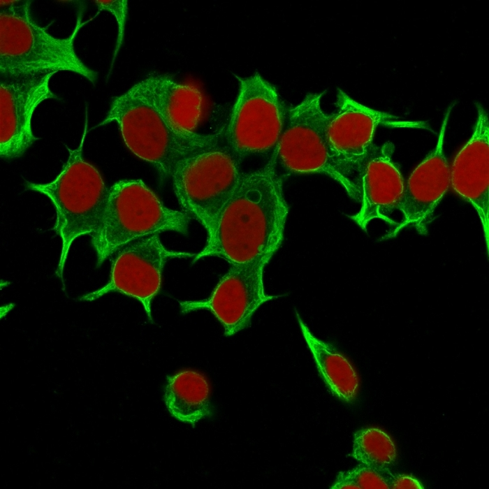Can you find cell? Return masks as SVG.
Segmentation results:
<instances>
[{
    "label": "cell",
    "mask_w": 489,
    "mask_h": 489,
    "mask_svg": "<svg viewBox=\"0 0 489 489\" xmlns=\"http://www.w3.org/2000/svg\"><path fill=\"white\" fill-rule=\"evenodd\" d=\"M289 207L283 178L272 153L263 167L242 172L203 250L193 263L215 256L231 265L274 255L282 245Z\"/></svg>",
    "instance_id": "6da1fadb"
},
{
    "label": "cell",
    "mask_w": 489,
    "mask_h": 489,
    "mask_svg": "<svg viewBox=\"0 0 489 489\" xmlns=\"http://www.w3.org/2000/svg\"><path fill=\"white\" fill-rule=\"evenodd\" d=\"M112 122L118 124L127 147L151 163L161 181L170 177L182 159L218 146L221 136L175 129L135 85L112 98L105 119L95 128Z\"/></svg>",
    "instance_id": "7a4b0ae2"
},
{
    "label": "cell",
    "mask_w": 489,
    "mask_h": 489,
    "mask_svg": "<svg viewBox=\"0 0 489 489\" xmlns=\"http://www.w3.org/2000/svg\"><path fill=\"white\" fill-rule=\"evenodd\" d=\"M31 1H1V78L30 77L67 71L95 84L98 74L77 56L73 42L80 29L81 15L73 33L57 38L32 20Z\"/></svg>",
    "instance_id": "3957f363"
},
{
    "label": "cell",
    "mask_w": 489,
    "mask_h": 489,
    "mask_svg": "<svg viewBox=\"0 0 489 489\" xmlns=\"http://www.w3.org/2000/svg\"><path fill=\"white\" fill-rule=\"evenodd\" d=\"M85 129L79 146H67L68 159L58 176L46 184L26 182V188L48 197L56 210L53 229L61 240V251L55 275L64 284L63 272L73 241L85 235H93L103 219L108 191L99 171L82 156L87 133Z\"/></svg>",
    "instance_id": "277c9868"
},
{
    "label": "cell",
    "mask_w": 489,
    "mask_h": 489,
    "mask_svg": "<svg viewBox=\"0 0 489 489\" xmlns=\"http://www.w3.org/2000/svg\"><path fill=\"white\" fill-rule=\"evenodd\" d=\"M191 219L166 207L141 180H123L108 191L98 230L91 235L96 267L126 244L138 238L174 231L187 235Z\"/></svg>",
    "instance_id": "5b68a950"
},
{
    "label": "cell",
    "mask_w": 489,
    "mask_h": 489,
    "mask_svg": "<svg viewBox=\"0 0 489 489\" xmlns=\"http://www.w3.org/2000/svg\"><path fill=\"white\" fill-rule=\"evenodd\" d=\"M240 163L219 145L180 161L170 176L184 214L210 234L235 191L241 175Z\"/></svg>",
    "instance_id": "8992f818"
},
{
    "label": "cell",
    "mask_w": 489,
    "mask_h": 489,
    "mask_svg": "<svg viewBox=\"0 0 489 489\" xmlns=\"http://www.w3.org/2000/svg\"><path fill=\"white\" fill-rule=\"evenodd\" d=\"M236 78L239 90L224 139L240 163L249 156L274 152L284 128L288 108L276 87L258 72Z\"/></svg>",
    "instance_id": "52a82bcc"
},
{
    "label": "cell",
    "mask_w": 489,
    "mask_h": 489,
    "mask_svg": "<svg viewBox=\"0 0 489 489\" xmlns=\"http://www.w3.org/2000/svg\"><path fill=\"white\" fill-rule=\"evenodd\" d=\"M336 108L327 128L328 156L332 168L360 194V178L374 146L379 126L428 129L423 122H411L368 108L337 89Z\"/></svg>",
    "instance_id": "ba28073f"
},
{
    "label": "cell",
    "mask_w": 489,
    "mask_h": 489,
    "mask_svg": "<svg viewBox=\"0 0 489 489\" xmlns=\"http://www.w3.org/2000/svg\"><path fill=\"white\" fill-rule=\"evenodd\" d=\"M325 92L308 93L300 103L288 108L284 128L273 152L277 167L286 174L327 175L338 182L351 199L360 202L361 194L330 163L327 143L330 114L321 107Z\"/></svg>",
    "instance_id": "9c48e42d"
},
{
    "label": "cell",
    "mask_w": 489,
    "mask_h": 489,
    "mask_svg": "<svg viewBox=\"0 0 489 489\" xmlns=\"http://www.w3.org/2000/svg\"><path fill=\"white\" fill-rule=\"evenodd\" d=\"M113 255L108 283L78 300L94 301L110 292L120 293L139 300L152 321V302L161 289L165 264L170 259L196 254L168 249L161 243L159 234H153L126 244Z\"/></svg>",
    "instance_id": "30bf717a"
},
{
    "label": "cell",
    "mask_w": 489,
    "mask_h": 489,
    "mask_svg": "<svg viewBox=\"0 0 489 489\" xmlns=\"http://www.w3.org/2000/svg\"><path fill=\"white\" fill-rule=\"evenodd\" d=\"M272 257L266 254L245 263L231 265L207 299L180 301L181 312H211L223 326L227 337L247 328L262 304L282 296L269 295L264 291L263 269Z\"/></svg>",
    "instance_id": "8fae6325"
},
{
    "label": "cell",
    "mask_w": 489,
    "mask_h": 489,
    "mask_svg": "<svg viewBox=\"0 0 489 489\" xmlns=\"http://www.w3.org/2000/svg\"><path fill=\"white\" fill-rule=\"evenodd\" d=\"M453 104L444 116L435 148L414 170L404 185L397 210L402 220L384 239L391 238L405 227H414L426 234L434 212L451 185L450 166L444 153V140L448 119Z\"/></svg>",
    "instance_id": "7c38bea8"
},
{
    "label": "cell",
    "mask_w": 489,
    "mask_h": 489,
    "mask_svg": "<svg viewBox=\"0 0 489 489\" xmlns=\"http://www.w3.org/2000/svg\"><path fill=\"white\" fill-rule=\"evenodd\" d=\"M56 73L15 78H1L0 156L9 160L22 156L39 139L31 130L36 108L47 99L59 98L50 89Z\"/></svg>",
    "instance_id": "4fadbf2b"
},
{
    "label": "cell",
    "mask_w": 489,
    "mask_h": 489,
    "mask_svg": "<svg viewBox=\"0 0 489 489\" xmlns=\"http://www.w3.org/2000/svg\"><path fill=\"white\" fill-rule=\"evenodd\" d=\"M477 117L469 140L456 155L450 168L451 185L476 210L488 250L489 235V124L483 107L475 103Z\"/></svg>",
    "instance_id": "5bb4252c"
},
{
    "label": "cell",
    "mask_w": 489,
    "mask_h": 489,
    "mask_svg": "<svg viewBox=\"0 0 489 489\" xmlns=\"http://www.w3.org/2000/svg\"><path fill=\"white\" fill-rule=\"evenodd\" d=\"M394 151L395 146L390 141L381 146L374 145L362 172L360 208L356 214L348 217L365 231L375 219L391 225L397 224L392 214L398 208L404 184L400 166L393 159Z\"/></svg>",
    "instance_id": "9a60e30c"
},
{
    "label": "cell",
    "mask_w": 489,
    "mask_h": 489,
    "mask_svg": "<svg viewBox=\"0 0 489 489\" xmlns=\"http://www.w3.org/2000/svg\"><path fill=\"white\" fill-rule=\"evenodd\" d=\"M134 85L170 126L179 131L195 132L203 106L202 94L196 87L165 75H151Z\"/></svg>",
    "instance_id": "2e32d148"
},
{
    "label": "cell",
    "mask_w": 489,
    "mask_h": 489,
    "mask_svg": "<svg viewBox=\"0 0 489 489\" xmlns=\"http://www.w3.org/2000/svg\"><path fill=\"white\" fill-rule=\"evenodd\" d=\"M163 400L170 414L184 423L194 425L212 414L210 384L197 371L182 370L168 376Z\"/></svg>",
    "instance_id": "e0dca14e"
},
{
    "label": "cell",
    "mask_w": 489,
    "mask_h": 489,
    "mask_svg": "<svg viewBox=\"0 0 489 489\" xmlns=\"http://www.w3.org/2000/svg\"><path fill=\"white\" fill-rule=\"evenodd\" d=\"M295 312L302 335L328 390L340 400L352 402L359 387V379L353 367L333 345L316 337Z\"/></svg>",
    "instance_id": "ac0fdd59"
},
{
    "label": "cell",
    "mask_w": 489,
    "mask_h": 489,
    "mask_svg": "<svg viewBox=\"0 0 489 489\" xmlns=\"http://www.w3.org/2000/svg\"><path fill=\"white\" fill-rule=\"evenodd\" d=\"M351 456L360 463L388 472L396 459L395 446L391 437L378 428H366L353 435Z\"/></svg>",
    "instance_id": "d6986e66"
},
{
    "label": "cell",
    "mask_w": 489,
    "mask_h": 489,
    "mask_svg": "<svg viewBox=\"0 0 489 489\" xmlns=\"http://www.w3.org/2000/svg\"><path fill=\"white\" fill-rule=\"evenodd\" d=\"M344 472L359 488L364 489H388L390 481L393 476H388V472L379 471L362 463Z\"/></svg>",
    "instance_id": "ffe728a7"
},
{
    "label": "cell",
    "mask_w": 489,
    "mask_h": 489,
    "mask_svg": "<svg viewBox=\"0 0 489 489\" xmlns=\"http://www.w3.org/2000/svg\"><path fill=\"white\" fill-rule=\"evenodd\" d=\"M99 10H106L112 14L118 24V35L113 61L122 44L124 26L128 13L127 1H94Z\"/></svg>",
    "instance_id": "44dd1931"
},
{
    "label": "cell",
    "mask_w": 489,
    "mask_h": 489,
    "mask_svg": "<svg viewBox=\"0 0 489 489\" xmlns=\"http://www.w3.org/2000/svg\"><path fill=\"white\" fill-rule=\"evenodd\" d=\"M390 488L393 489H423L420 481L411 476H393L390 481Z\"/></svg>",
    "instance_id": "7402d4cb"
},
{
    "label": "cell",
    "mask_w": 489,
    "mask_h": 489,
    "mask_svg": "<svg viewBox=\"0 0 489 489\" xmlns=\"http://www.w3.org/2000/svg\"><path fill=\"white\" fill-rule=\"evenodd\" d=\"M330 488H359L355 483L351 481L344 472L338 473L335 482Z\"/></svg>",
    "instance_id": "603a6c76"
}]
</instances>
